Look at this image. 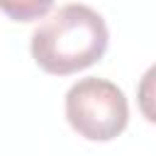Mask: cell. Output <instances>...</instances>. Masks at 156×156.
I'll use <instances>...</instances> for the list:
<instances>
[{
    "label": "cell",
    "instance_id": "6da1fadb",
    "mask_svg": "<svg viewBox=\"0 0 156 156\" xmlns=\"http://www.w3.org/2000/svg\"><path fill=\"white\" fill-rule=\"evenodd\" d=\"M110 32L100 12L71 2L49 15L32 32V58L51 76H71L98 63L107 51Z\"/></svg>",
    "mask_w": 156,
    "mask_h": 156
},
{
    "label": "cell",
    "instance_id": "7a4b0ae2",
    "mask_svg": "<svg viewBox=\"0 0 156 156\" xmlns=\"http://www.w3.org/2000/svg\"><path fill=\"white\" fill-rule=\"evenodd\" d=\"M66 119L83 139L110 141L119 136L129 122L124 93L105 78H80L66 93Z\"/></svg>",
    "mask_w": 156,
    "mask_h": 156
},
{
    "label": "cell",
    "instance_id": "3957f363",
    "mask_svg": "<svg viewBox=\"0 0 156 156\" xmlns=\"http://www.w3.org/2000/svg\"><path fill=\"white\" fill-rule=\"evenodd\" d=\"M54 0H0L2 12L15 22H32L51 10Z\"/></svg>",
    "mask_w": 156,
    "mask_h": 156
},
{
    "label": "cell",
    "instance_id": "277c9868",
    "mask_svg": "<svg viewBox=\"0 0 156 156\" xmlns=\"http://www.w3.org/2000/svg\"><path fill=\"white\" fill-rule=\"evenodd\" d=\"M136 102H139L141 115L151 124H156V63L141 76L139 88H136Z\"/></svg>",
    "mask_w": 156,
    "mask_h": 156
}]
</instances>
